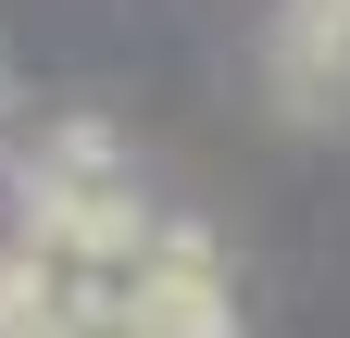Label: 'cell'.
I'll return each instance as SVG.
<instances>
[{
  "mask_svg": "<svg viewBox=\"0 0 350 338\" xmlns=\"http://www.w3.org/2000/svg\"><path fill=\"white\" fill-rule=\"evenodd\" d=\"M275 88H288L300 113L350 101V0H300V13H288V38H275Z\"/></svg>",
  "mask_w": 350,
  "mask_h": 338,
  "instance_id": "1",
  "label": "cell"
},
{
  "mask_svg": "<svg viewBox=\"0 0 350 338\" xmlns=\"http://www.w3.org/2000/svg\"><path fill=\"white\" fill-rule=\"evenodd\" d=\"M0 125H13V88H0Z\"/></svg>",
  "mask_w": 350,
  "mask_h": 338,
  "instance_id": "2",
  "label": "cell"
}]
</instances>
